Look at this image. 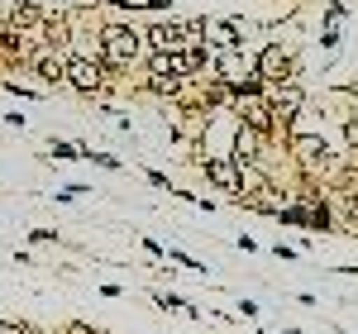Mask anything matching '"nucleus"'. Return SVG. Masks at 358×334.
Masks as SVG:
<instances>
[{
	"mask_svg": "<svg viewBox=\"0 0 358 334\" xmlns=\"http://www.w3.org/2000/svg\"><path fill=\"white\" fill-rule=\"evenodd\" d=\"M143 29L138 24H101L96 34V57L106 62V72H134L143 62Z\"/></svg>",
	"mask_w": 358,
	"mask_h": 334,
	"instance_id": "1",
	"label": "nucleus"
},
{
	"mask_svg": "<svg viewBox=\"0 0 358 334\" xmlns=\"http://www.w3.org/2000/svg\"><path fill=\"white\" fill-rule=\"evenodd\" d=\"M62 77H67V91H77V96H106L110 91V72H106V62L91 53H67L62 57Z\"/></svg>",
	"mask_w": 358,
	"mask_h": 334,
	"instance_id": "2",
	"label": "nucleus"
},
{
	"mask_svg": "<svg viewBox=\"0 0 358 334\" xmlns=\"http://www.w3.org/2000/svg\"><path fill=\"white\" fill-rule=\"evenodd\" d=\"M287 148H292V158L301 167V177H315L320 182L325 172H339V158L330 153V143L320 139V134H292Z\"/></svg>",
	"mask_w": 358,
	"mask_h": 334,
	"instance_id": "3",
	"label": "nucleus"
},
{
	"mask_svg": "<svg viewBox=\"0 0 358 334\" xmlns=\"http://www.w3.org/2000/svg\"><path fill=\"white\" fill-rule=\"evenodd\" d=\"M268 106H273V119H277V134H296V119L306 110V86L292 77V82H273L268 86Z\"/></svg>",
	"mask_w": 358,
	"mask_h": 334,
	"instance_id": "4",
	"label": "nucleus"
},
{
	"mask_svg": "<svg viewBox=\"0 0 358 334\" xmlns=\"http://www.w3.org/2000/svg\"><path fill=\"white\" fill-rule=\"evenodd\" d=\"M196 167H201V177H206V187H215L220 196H234L244 191V167L234 163L229 153H206V158H196Z\"/></svg>",
	"mask_w": 358,
	"mask_h": 334,
	"instance_id": "5",
	"label": "nucleus"
},
{
	"mask_svg": "<svg viewBox=\"0 0 358 334\" xmlns=\"http://www.w3.org/2000/svg\"><path fill=\"white\" fill-rule=\"evenodd\" d=\"M253 77H258L263 86H273V82H292V77H296V57L287 53L282 43H268L263 53L253 57Z\"/></svg>",
	"mask_w": 358,
	"mask_h": 334,
	"instance_id": "6",
	"label": "nucleus"
},
{
	"mask_svg": "<svg viewBox=\"0 0 358 334\" xmlns=\"http://www.w3.org/2000/svg\"><path fill=\"white\" fill-rule=\"evenodd\" d=\"M143 48L148 53H177V48H187V34L177 20H153V24H143Z\"/></svg>",
	"mask_w": 358,
	"mask_h": 334,
	"instance_id": "7",
	"label": "nucleus"
},
{
	"mask_svg": "<svg viewBox=\"0 0 358 334\" xmlns=\"http://www.w3.org/2000/svg\"><path fill=\"white\" fill-rule=\"evenodd\" d=\"M263 134H258V129H248V124H239V129H234V143H229V158H234V163L239 167H258L263 163Z\"/></svg>",
	"mask_w": 358,
	"mask_h": 334,
	"instance_id": "8",
	"label": "nucleus"
},
{
	"mask_svg": "<svg viewBox=\"0 0 358 334\" xmlns=\"http://www.w3.org/2000/svg\"><path fill=\"white\" fill-rule=\"evenodd\" d=\"M43 24H48V15H43V5H34V0L15 5V10H10V20H5L10 34H38Z\"/></svg>",
	"mask_w": 358,
	"mask_h": 334,
	"instance_id": "9",
	"label": "nucleus"
},
{
	"mask_svg": "<svg viewBox=\"0 0 358 334\" xmlns=\"http://www.w3.org/2000/svg\"><path fill=\"white\" fill-rule=\"evenodd\" d=\"M29 72L38 77V86H48V91H62V86H67V77H62V57H57L53 48L34 57V62H29Z\"/></svg>",
	"mask_w": 358,
	"mask_h": 334,
	"instance_id": "10",
	"label": "nucleus"
},
{
	"mask_svg": "<svg viewBox=\"0 0 358 334\" xmlns=\"http://www.w3.org/2000/svg\"><path fill=\"white\" fill-rule=\"evenodd\" d=\"M153 301H158L163 310H177V315H187V320H201V310H196L192 301H187V296H177V291H158Z\"/></svg>",
	"mask_w": 358,
	"mask_h": 334,
	"instance_id": "11",
	"label": "nucleus"
},
{
	"mask_svg": "<svg viewBox=\"0 0 358 334\" xmlns=\"http://www.w3.org/2000/svg\"><path fill=\"white\" fill-rule=\"evenodd\" d=\"M215 43L234 53V48L244 43V34H239V20H220V24H215Z\"/></svg>",
	"mask_w": 358,
	"mask_h": 334,
	"instance_id": "12",
	"label": "nucleus"
},
{
	"mask_svg": "<svg viewBox=\"0 0 358 334\" xmlns=\"http://www.w3.org/2000/svg\"><path fill=\"white\" fill-rule=\"evenodd\" d=\"M82 163H96V167H106V172H124V163H120L115 153H101V148H86V143H82Z\"/></svg>",
	"mask_w": 358,
	"mask_h": 334,
	"instance_id": "13",
	"label": "nucleus"
},
{
	"mask_svg": "<svg viewBox=\"0 0 358 334\" xmlns=\"http://www.w3.org/2000/svg\"><path fill=\"white\" fill-rule=\"evenodd\" d=\"M48 158H62V163H82V143L53 139V143H48Z\"/></svg>",
	"mask_w": 358,
	"mask_h": 334,
	"instance_id": "14",
	"label": "nucleus"
},
{
	"mask_svg": "<svg viewBox=\"0 0 358 334\" xmlns=\"http://www.w3.org/2000/svg\"><path fill=\"white\" fill-rule=\"evenodd\" d=\"M167 263H177V268H192V273H206V263H196L192 253H182V249H167Z\"/></svg>",
	"mask_w": 358,
	"mask_h": 334,
	"instance_id": "15",
	"label": "nucleus"
},
{
	"mask_svg": "<svg viewBox=\"0 0 358 334\" xmlns=\"http://www.w3.org/2000/svg\"><path fill=\"white\" fill-rule=\"evenodd\" d=\"M344 148L358 153V115H344Z\"/></svg>",
	"mask_w": 358,
	"mask_h": 334,
	"instance_id": "16",
	"label": "nucleus"
},
{
	"mask_svg": "<svg viewBox=\"0 0 358 334\" xmlns=\"http://www.w3.org/2000/svg\"><path fill=\"white\" fill-rule=\"evenodd\" d=\"M273 258H282V263H301V249H292V244H282V239H277V244H273Z\"/></svg>",
	"mask_w": 358,
	"mask_h": 334,
	"instance_id": "17",
	"label": "nucleus"
},
{
	"mask_svg": "<svg viewBox=\"0 0 358 334\" xmlns=\"http://www.w3.org/2000/svg\"><path fill=\"white\" fill-rule=\"evenodd\" d=\"M0 334H38V330L24 325V320H0Z\"/></svg>",
	"mask_w": 358,
	"mask_h": 334,
	"instance_id": "18",
	"label": "nucleus"
},
{
	"mask_svg": "<svg viewBox=\"0 0 358 334\" xmlns=\"http://www.w3.org/2000/svg\"><path fill=\"white\" fill-rule=\"evenodd\" d=\"M143 177H148V182H153V187H163V191H167V187H172V182H167L163 172H158V167H143Z\"/></svg>",
	"mask_w": 358,
	"mask_h": 334,
	"instance_id": "19",
	"label": "nucleus"
},
{
	"mask_svg": "<svg viewBox=\"0 0 358 334\" xmlns=\"http://www.w3.org/2000/svg\"><path fill=\"white\" fill-rule=\"evenodd\" d=\"M57 239H62L57 229H34V244H57Z\"/></svg>",
	"mask_w": 358,
	"mask_h": 334,
	"instance_id": "20",
	"label": "nucleus"
},
{
	"mask_svg": "<svg viewBox=\"0 0 358 334\" xmlns=\"http://www.w3.org/2000/svg\"><path fill=\"white\" fill-rule=\"evenodd\" d=\"M91 334H110V330H91Z\"/></svg>",
	"mask_w": 358,
	"mask_h": 334,
	"instance_id": "21",
	"label": "nucleus"
}]
</instances>
